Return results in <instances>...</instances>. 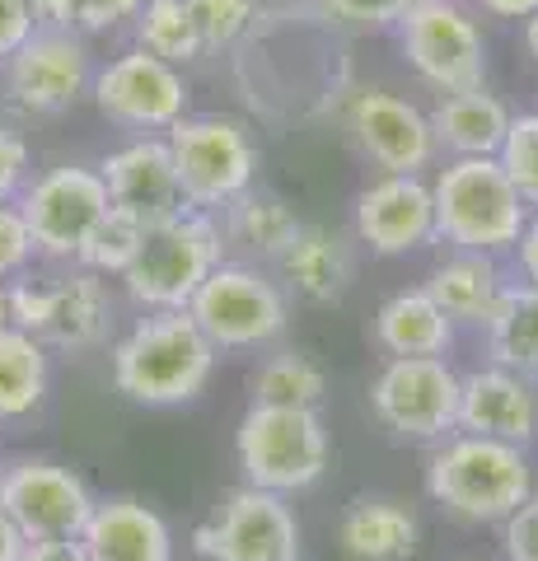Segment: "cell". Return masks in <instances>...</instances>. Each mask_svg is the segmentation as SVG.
<instances>
[{
  "instance_id": "1",
  "label": "cell",
  "mask_w": 538,
  "mask_h": 561,
  "mask_svg": "<svg viewBox=\"0 0 538 561\" xmlns=\"http://www.w3.org/2000/svg\"><path fill=\"white\" fill-rule=\"evenodd\" d=\"M220 351L187 309H146L113 346V389L141 408H183L216 375Z\"/></svg>"
},
{
  "instance_id": "2",
  "label": "cell",
  "mask_w": 538,
  "mask_h": 561,
  "mask_svg": "<svg viewBox=\"0 0 538 561\" xmlns=\"http://www.w3.org/2000/svg\"><path fill=\"white\" fill-rule=\"evenodd\" d=\"M534 491L525 445L455 431L426 459V496L459 524H501Z\"/></svg>"
},
{
  "instance_id": "3",
  "label": "cell",
  "mask_w": 538,
  "mask_h": 561,
  "mask_svg": "<svg viewBox=\"0 0 538 561\" xmlns=\"http://www.w3.org/2000/svg\"><path fill=\"white\" fill-rule=\"evenodd\" d=\"M431 202H436V243L468 253H515L519 234L534 210L519 202L515 183L506 179L496 154H473V160H449L431 179Z\"/></svg>"
},
{
  "instance_id": "4",
  "label": "cell",
  "mask_w": 538,
  "mask_h": 561,
  "mask_svg": "<svg viewBox=\"0 0 538 561\" xmlns=\"http://www.w3.org/2000/svg\"><path fill=\"white\" fill-rule=\"evenodd\" d=\"M225 234L211 210L183 206L173 216L146 225L131 267L117 276L141 309H187L202 280L225 262Z\"/></svg>"
},
{
  "instance_id": "5",
  "label": "cell",
  "mask_w": 538,
  "mask_h": 561,
  "mask_svg": "<svg viewBox=\"0 0 538 561\" xmlns=\"http://www.w3.org/2000/svg\"><path fill=\"white\" fill-rule=\"evenodd\" d=\"M328 426L319 408H276V402H249L234 431V459L249 486L295 496L309 491L328 472Z\"/></svg>"
},
{
  "instance_id": "6",
  "label": "cell",
  "mask_w": 538,
  "mask_h": 561,
  "mask_svg": "<svg viewBox=\"0 0 538 561\" xmlns=\"http://www.w3.org/2000/svg\"><path fill=\"white\" fill-rule=\"evenodd\" d=\"M183 202L220 216L234 197H244L257 179V146L239 117L187 113L164 131Z\"/></svg>"
},
{
  "instance_id": "7",
  "label": "cell",
  "mask_w": 538,
  "mask_h": 561,
  "mask_svg": "<svg viewBox=\"0 0 538 561\" xmlns=\"http://www.w3.org/2000/svg\"><path fill=\"white\" fill-rule=\"evenodd\" d=\"M393 33L403 61L426 90L459 94L488 84V38L468 0H416Z\"/></svg>"
},
{
  "instance_id": "8",
  "label": "cell",
  "mask_w": 538,
  "mask_h": 561,
  "mask_svg": "<svg viewBox=\"0 0 538 561\" xmlns=\"http://www.w3.org/2000/svg\"><path fill=\"white\" fill-rule=\"evenodd\" d=\"M187 313L211 337L216 351H257L272 346L290 323V305L282 280H272L257 262H230L202 280Z\"/></svg>"
},
{
  "instance_id": "9",
  "label": "cell",
  "mask_w": 538,
  "mask_h": 561,
  "mask_svg": "<svg viewBox=\"0 0 538 561\" xmlns=\"http://www.w3.org/2000/svg\"><path fill=\"white\" fill-rule=\"evenodd\" d=\"M108 286L80 262H66V272L47 280H33L28 272L10 280V323L33 332L47 351L99 346L103 332H108Z\"/></svg>"
},
{
  "instance_id": "10",
  "label": "cell",
  "mask_w": 538,
  "mask_h": 561,
  "mask_svg": "<svg viewBox=\"0 0 538 561\" xmlns=\"http://www.w3.org/2000/svg\"><path fill=\"white\" fill-rule=\"evenodd\" d=\"M370 412L393 440L436 445L459 431V370L445 356H389L370 379Z\"/></svg>"
},
{
  "instance_id": "11",
  "label": "cell",
  "mask_w": 538,
  "mask_h": 561,
  "mask_svg": "<svg viewBox=\"0 0 538 561\" xmlns=\"http://www.w3.org/2000/svg\"><path fill=\"white\" fill-rule=\"evenodd\" d=\"M24 210V225L33 234V249L47 262H76L84 239L94 234V225L108 216V183H103L99 164H57L43 169L38 179H28L24 192L14 197Z\"/></svg>"
},
{
  "instance_id": "12",
  "label": "cell",
  "mask_w": 538,
  "mask_h": 561,
  "mask_svg": "<svg viewBox=\"0 0 538 561\" xmlns=\"http://www.w3.org/2000/svg\"><path fill=\"white\" fill-rule=\"evenodd\" d=\"M193 552L202 561H305L300 519L290 511V496H276L263 486H234L211 519L197 524Z\"/></svg>"
},
{
  "instance_id": "13",
  "label": "cell",
  "mask_w": 538,
  "mask_h": 561,
  "mask_svg": "<svg viewBox=\"0 0 538 561\" xmlns=\"http://www.w3.org/2000/svg\"><path fill=\"white\" fill-rule=\"evenodd\" d=\"M90 99L113 127L131 136H164L173 122L187 117L193 90H187L183 66H169L141 47H127L108 66H94Z\"/></svg>"
},
{
  "instance_id": "14",
  "label": "cell",
  "mask_w": 538,
  "mask_h": 561,
  "mask_svg": "<svg viewBox=\"0 0 538 561\" xmlns=\"http://www.w3.org/2000/svg\"><path fill=\"white\" fill-rule=\"evenodd\" d=\"M0 66H5V99L28 117L76 108L94 84V51L76 28H33Z\"/></svg>"
},
{
  "instance_id": "15",
  "label": "cell",
  "mask_w": 538,
  "mask_h": 561,
  "mask_svg": "<svg viewBox=\"0 0 538 561\" xmlns=\"http://www.w3.org/2000/svg\"><path fill=\"white\" fill-rule=\"evenodd\" d=\"M0 511L20 534L33 538H80L84 519L94 511V491L71 463L20 459L0 468Z\"/></svg>"
},
{
  "instance_id": "16",
  "label": "cell",
  "mask_w": 538,
  "mask_h": 561,
  "mask_svg": "<svg viewBox=\"0 0 538 561\" xmlns=\"http://www.w3.org/2000/svg\"><path fill=\"white\" fill-rule=\"evenodd\" d=\"M346 131L379 173H426L440 154L431 113H422L403 94L375 90V84L346 99Z\"/></svg>"
},
{
  "instance_id": "17",
  "label": "cell",
  "mask_w": 538,
  "mask_h": 561,
  "mask_svg": "<svg viewBox=\"0 0 538 561\" xmlns=\"http://www.w3.org/2000/svg\"><path fill=\"white\" fill-rule=\"evenodd\" d=\"M356 243L379 257H403L436 243V202L422 173H379L356 192L352 206Z\"/></svg>"
},
{
  "instance_id": "18",
  "label": "cell",
  "mask_w": 538,
  "mask_h": 561,
  "mask_svg": "<svg viewBox=\"0 0 538 561\" xmlns=\"http://www.w3.org/2000/svg\"><path fill=\"white\" fill-rule=\"evenodd\" d=\"M99 173H103V183H108V202L117 210H127V216L146 220V225L187 206L164 136H131L127 146L103 154Z\"/></svg>"
},
{
  "instance_id": "19",
  "label": "cell",
  "mask_w": 538,
  "mask_h": 561,
  "mask_svg": "<svg viewBox=\"0 0 538 561\" xmlns=\"http://www.w3.org/2000/svg\"><path fill=\"white\" fill-rule=\"evenodd\" d=\"M459 431L506 440V445H534L538 435L534 379L515 375L496 360L459 375Z\"/></svg>"
},
{
  "instance_id": "20",
  "label": "cell",
  "mask_w": 538,
  "mask_h": 561,
  "mask_svg": "<svg viewBox=\"0 0 538 561\" xmlns=\"http://www.w3.org/2000/svg\"><path fill=\"white\" fill-rule=\"evenodd\" d=\"M80 548L90 561H173V534L154 505L136 496L94 501L80 529Z\"/></svg>"
},
{
  "instance_id": "21",
  "label": "cell",
  "mask_w": 538,
  "mask_h": 561,
  "mask_svg": "<svg viewBox=\"0 0 538 561\" xmlns=\"http://www.w3.org/2000/svg\"><path fill=\"white\" fill-rule=\"evenodd\" d=\"M276 272H282L286 286L309 305H337L356 280V249L342 230H328V225H300L290 249L276 257Z\"/></svg>"
},
{
  "instance_id": "22",
  "label": "cell",
  "mask_w": 538,
  "mask_h": 561,
  "mask_svg": "<svg viewBox=\"0 0 538 561\" xmlns=\"http://www.w3.org/2000/svg\"><path fill=\"white\" fill-rule=\"evenodd\" d=\"M426 295L436 300L455 328H488V319L496 313L501 295L511 290L506 272L492 253H468V249H449L445 262L431 267V276L422 280Z\"/></svg>"
},
{
  "instance_id": "23",
  "label": "cell",
  "mask_w": 538,
  "mask_h": 561,
  "mask_svg": "<svg viewBox=\"0 0 538 561\" xmlns=\"http://www.w3.org/2000/svg\"><path fill=\"white\" fill-rule=\"evenodd\" d=\"M422 524L393 496H356L342 511L337 548L346 561H412Z\"/></svg>"
},
{
  "instance_id": "24",
  "label": "cell",
  "mask_w": 538,
  "mask_h": 561,
  "mask_svg": "<svg viewBox=\"0 0 538 561\" xmlns=\"http://www.w3.org/2000/svg\"><path fill=\"white\" fill-rule=\"evenodd\" d=\"M511 127V108L501 103L488 84L459 94H440L431 108V131H436V150L449 160H473V154H496Z\"/></svg>"
},
{
  "instance_id": "25",
  "label": "cell",
  "mask_w": 538,
  "mask_h": 561,
  "mask_svg": "<svg viewBox=\"0 0 538 561\" xmlns=\"http://www.w3.org/2000/svg\"><path fill=\"white\" fill-rule=\"evenodd\" d=\"M455 319L431 300L426 286L389 295L375 313V342L389 356H445L455 346Z\"/></svg>"
},
{
  "instance_id": "26",
  "label": "cell",
  "mask_w": 538,
  "mask_h": 561,
  "mask_svg": "<svg viewBox=\"0 0 538 561\" xmlns=\"http://www.w3.org/2000/svg\"><path fill=\"white\" fill-rule=\"evenodd\" d=\"M216 220H220L225 249H244L249 262H276L295 243V234H300V225H305L290 210L286 197L263 192V187H249L244 197H234Z\"/></svg>"
},
{
  "instance_id": "27",
  "label": "cell",
  "mask_w": 538,
  "mask_h": 561,
  "mask_svg": "<svg viewBox=\"0 0 538 561\" xmlns=\"http://www.w3.org/2000/svg\"><path fill=\"white\" fill-rule=\"evenodd\" d=\"M51 389L47 346L24 328H0V421H24Z\"/></svg>"
},
{
  "instance_id": "28",
  "label": "cell",
  "mask_w": 538,
  "mask_h": 561,
  "mask_svg": "<svg viewBox=\"0 0 538 561\" xmlns=\"http://www.w3.org/2000/svg\"><path fill=\"white\" fill-rule=\"evenodd\" d=\"M482 337H488V356L496 365L538 383V286H529V280L515 286L511 280V290L501 295Z\"/></svg>"
},
{
  "instance_id": "29",
  "label": "cell",
  "mask_w": 538,
  "mask_h": 561,
  "mask_svg": "<svg viewBox=\"0 0 538 561\" xmlns=\"http://www.w3.org/2000/svg\"><path fill=\"white\" fill-rule=\"evenodd\" d=\"M131 33H136V47L169 66H193L206 57L202 33L193 24V14H187V0H146L131 20Z\"/></svg>"
},
{
  "instance_id": "30",
  "label": "cell",
  "mask_w": 538,
  "mask_h": 561,
  "mask_svg": "<svg viewBox=\"0 0 538 561\" xmlns=\"http://www.w3.org/2000/svg\"><path fill=\"white\" fill-rule=\"evenodd\" d=\"M328 375L300 351H282V356L263 360L253 375V402H276V408H323Z\"/></svg>"
},
{
  "instance_id": "31",
  "label": "cell",
  "mask_w": 538,
  "mask_h": 561,
  "mask_svg": "<svg viewBox=\"0 0 538 561\" xmlns=\"http://www.w3.org/2000/svg\"><path fill=\"white\" fill-rule=\"evenodd\" d=\"M141 239H146V220H136V216H127V210H117V206H108V216H103L99 225H94V234L84 239V249H80V267H90L94 276H123L127 267H131V257H136V249H141Z\"/></svg>"
},
{
  "instance_id": "32",
  "label": "cell",
  "mask_w": 538,
  "mask_h": 561,
  "mask_svg": "<svg viewBox=\"0 0 538 561\" xmlns=\"http://www.w3.org/2000/svg\"><path fill=\"white\" fill-rule=\"evenodd\" d=\"M496 160H501V169H506V179L515 183L519 202H525L529 210H538V113L511 117Z\"/></svg>"
},
{
  "instance_id": "33",
  "label": "cell",
  "mask_w": 538,
  "mask_h": 561,
  "mask_svg": "<svg viewBox=\"0 0 538 561\" xmlns=\"http://www.w3.org/2000/svg\"><path fill=\"white\" fill-rule=\"evenodd\" d=\"M187 14L202 33L206 51L234 47L257 24V0H187Z\"/></svg>"
},
{
  "instance_id": "34",
  "label": "cell",
  "mask_w": 538,
  "mask_h": 561,
  "mask_svg": "<svg viewBox=\"0 0 538 561\" xmlns=\"http://www.w3.org/2000/svg\"><path fill=\"white\" fill-rule=\"evenodd\" d=\"M319 14L337 28L352 33H385L393 28L403 14L416 5V0H314Z\"/></svg>"
},
{
  "instance_id": "35",
  "label": "cell",
  "mask_w": 538,
  "mask_h": 561,
  "mask_svg": "<svg viewBox=\"0 0 538 561\" xmlns=\"http://www.w3.org/2000/svg\"><path fill=\"white\" fill-rule=\"evenodd\" d=\"M33 257H38V249H33L24 210L14 202H0V280L24 276L33 267Z\"/></svg>"
},
{
  "instance_id": "36",
  "label": "cell",
  "mask_w": 538,
  "mask_h": 561,
  "mask_svg": "<svg viewBox=\"0 0 538 561\" xmlns=\"http://www.w3.org/2000/svg\"><path fill=\"white\" fill-rule=\"evenodd\" d=\"M501 552L506 561H538V486L501 519Z\"/></svg>"
},
{
  "instance_id": "37",
  "label": "cell",
  "mask_w": 538,
  "mask_h": 561,
  "mask_svg": "<svg viewBox=\"0 0 538 561\" xmlns=\"http://www.w3.org/2000/svg\"><path fill=\"white\" fill-rule=\"evenodd\" d=\"M146 0H71V28L76 33H113L136 20V10H141Z\"/></svg>"
},
{
  "instance_id": "38",
  "label": "cell",
  "mask_w": 538,
  "mask_h": 561,
  "mask_svg": "<svg viewBox=\"0 0 538 561\" xmlns=\"http://www.w3.org/2000/svg\"><path fill=\"white\" fill-rule=\"evenodd\" d=\"M33 179V154H28V140L0 122V202H14L24 192V183Z\"/></svg>"
},
{
  "instance_id": "39",
  "label": "cell",
  "mask_w": 538,
  "mask_h": 561,
  "mask_svg": "<svg viewBox=\"0 0 538 561\" xmlns=\"http://www.w3.org/2000/svg\"><path fill=\"white\" fill-rule=\"evenodd\" d=\"M28 33H33L28 0H0V61H5Z\"/></svg>"
},
{
  "instance_id": "40",
  "label": "cell",
  "mask_w": 538,
  "mask_h": 561,
  "mask_svg": "<svg viewBox=\"0 0 538 561\" xmlns=\"http://www.w3.org/2000/svg\"><path fill=\"white\" fill-rule=\"evenodd\" d=\"M20 561H90L80 548V538H33L24 542Z\"/></svg>"
},
{
  "instance_id": "41",
  "label": "cell",
  "mask_w": 538,
  "mask_h": 561,
  "mask_svg": "<svg viewBox=\"0 0 538 561\" xmlns=\"http://www.w3.org/2000/svg\"><path fill=\"white\" fill-rule=\"evenodd\" d=\"M515 262H519V276H525L529 286H538V210L529 216L525 234H519V243H515Z\"/></svg>"
},
{
  "instance_id": "42",
  "label": "cell",
  "mask_w": 538,
  "mask_h": 561,
  "mask_svg": "<svg viewBox=\"0 0 538 561\" xmlns=\"http://www.w3.org/2000/svg\"><path fill=\"white\" fill-rule=\"evenodd\" d=\"M33 28H71V0H28Z\"/></svg>"
},
{
  "instance_id": "43",
  "label": "cell",
  "mask_w": 538,
  "mask_h": 561,
  "mask_svg": "<svg viewBox=\"0 0 538 561\" xmlns=\"http://www.w3.org/2000/svg\"><path fill=\"white\" fill-rule=\"evenodd\" d=\"M482 14H492V20H519L525 24L529 14L538 10V0H473Z\"/></svg>"
},
{
  "instance_id": "44",
  "label": "cell",
  "mask_w": 538,
  "mask_h": 561,
  "mask_svg": "<svg viewBox=\"0 0 538 561\" xmlns=\"http://www.w3.org/2000/svg\"><path fill=\"white\" fill-rule=\"evenodd\" d=\"M24 534H20V524H14L5 511H0V561H20V552H24Z\"/></svg>"
},
{
  "instance_id": "45",
  "label": "cell",
  "mask_w": 538,
  "mask_h": 561,
  "mask_svg": "<svg viewBox=\"0 0 538 561\" xmlns=\"http://www.w3.org/2000/svg\"><path fill=\"white\" fill-rule=\"evenodd\" d=\"M519 38H525V51H529V61L538 66V10L525 20V28H519Z\"/></svg>"
},
{
  "instance_id": "46",
  "label": "cell",
  "mask_w": 538,
  "mask_h": 561,
  "mask_svg": "<svg viewBox=\"0 0 538 561\" xmlns=\"http://www.w3.org/2000/svg\"><path fill=\"white\" fill-rule=\"evenodd\" d=\"M0 328H10V280H0Z\"/></svg>"
},
{
  "instance_id": "47",
  "label": "cell",
  "mask_w": 538,
  "mask_h": 561,
  "mask_svg": "<svg viewBox=\"0 0 538 561\" xmlns=\"http://www.w3.org/2000/svg\"><path fill=\"white\" fill-rule=\"evenodd\" d=\"M0 468H5V454H0Z\"/></svg>"
}]
</instances>
